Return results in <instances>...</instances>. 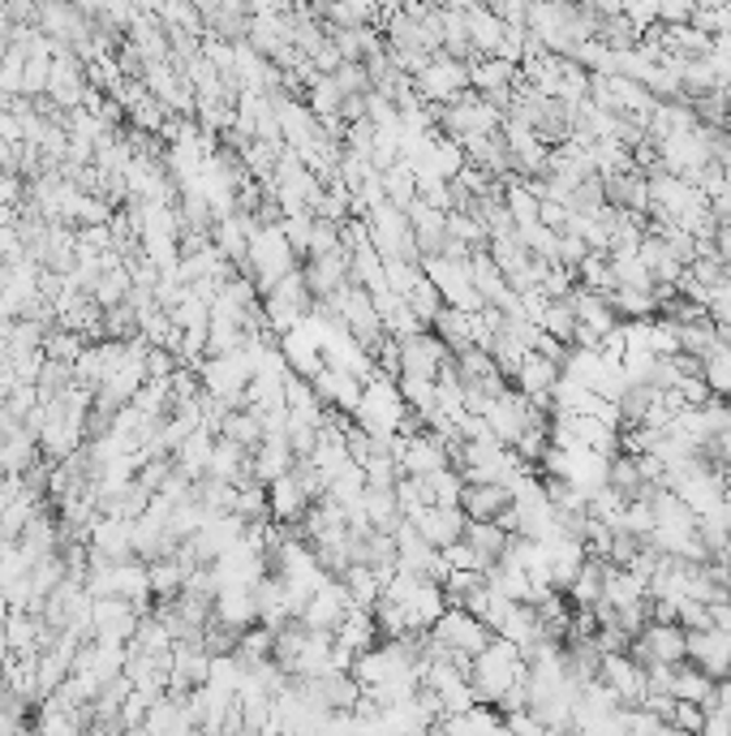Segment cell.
Returning <instances> with one entry per match:
<instances>
[{"label": "cell", "mask_w": 731, "mask_h": 736, "mask_svg": "<svg viewBox=\"0 0 731 736\" xmlns=\"http://www.w3.org/2000/svg\"><path fill=\"white\" fill-rule=\"evenodd\" d=\"M560 375H564V367L560 363H551V358H542L538 349H529L525 354V363H520V370L512 375V383L538 405V409H551V392H555V383H560Z\"/></svg>", "instance_id": "obj_12"}, {"label": "cell", "mask_w": 731, "mask_h": 736, "mask_svg": "<svg viewBox=\"0 0 731 736\" xmlns=\"http://www.w3.org/2000/svg\"><path fill=\"white\" fill-rule=\"evenodd\" d=\"M396 388H400L405 405L422 414V423H431V418L439 414V379H422V375H400V379H396Z\"/></svg>", "instance_id": "obj_25"}, {"label": "cell", "mask_w": 731, "mask_h": 736, "mask_svg": "<svg viewBox=\"0 0 731 736\" xmlns=\"http://www.w3.org/2000/svg\"><path fill=\"white\" fill-rule=\"evenodd\" d=\"M267 504H272V521H276V525H297L314 500L297 487L292 474H280V478L267 483Z\"/></svg>", "instance_id": "obj_19"}, {"label": "cell", "mask_w": 731, "mask_h": 736, "mask_svg": "<svg viewBox=\"0 0 731 736\" xmlns=\"http://www.w3.org/2000/svg\"><path fill=\"white\" fill-rule=\"evenodd\" d=\"M431 633H435L443 646L465 651V655L487 651V646H491V638H495V629H491L487 620H478V616H474L469 607H460V603H447V607L439 612V620L431 625Z\"/></svg>", "instance_id": "obj_3"}, {"label": "cell", "mask_w": 731, "mask_h": 736, "mask_svg": "<svg viewBox=\"0 0 731 736\" xmlns=\"http://www.w3.org/2000/svg\"><path fill=\"white\" fill-rule=\"evenodd\" d=\"M684 660L706 667L715 680L731 672V633L728 629H684Z\"/></svg>", "instance_id": "obj_11"}, {"label": "cell", "mask_w": 731, "mask_h": 736, "mask_svg": "<svg viewBox=\"0 0 731 736\" xmlns=\"http://www.w3.org/2000/svg\"><path fill=\"white\" fill-rule=\"evenodd\" d=\"M405 301L414 306V314H418V319H422L427 328L435 323V314H439V310H443V294H439L435 281H431L427 272H422V276H418L414 285H409V294H405Z\"/></svg>", "instance_id": "obj_31"}, {"label": "cell", "mask_w": 731, "mask_h": 736, "mask_svg": "<svg viewBox=\"0 0 731 736\" xmlns=\"http://www.w3.org/2000/svg\"><path fill=\"white\" fill-rule=\"evenodd\" d=\"M366 221H370V241H374V250H379L383 259H409V263H422L418 241H414V224H409V216H405L400 207H392V203L383 199V203L370 207Z\"/></svg>", "instance_id": "obj_2"}, {"label": "cell", "mask_w": 731, "mask_h": 736, "mask_svg": "<svg viewBox=\"0 0 731 736\" xmlns=\"http://www.w3.org/2000/svg\"><path fill=\"white\" fill-rule=\"evenodd\" d=\"M719 345V332H715V319L706 314V319H693V323H680V349H688V354H710Z\"/></svg>", "instance_id": "obj_33"}, {"label": "cell", "mask_w": 731, "mask_h": 736, "mask_svg": "<svg viewBox=\"0 0 731 736\" xmlns=\"http://www.w3.org/2000/svg\"><path fill=\"white\" fill-rule=\"evenodd\" d=\"M602 190H607V203L620 212H637V216L650 212V181L642 168H624V173L602 177Z\"/></svg>", "instance_id": "obj_15"}, {"label": "cell", "mask_w": 731, "mask_h": 736, "mask_svg": "<svg viewBox=\"0 0 731 736\" xmlns=\"http://www.w3.org/2000/svg\"><path fill=\"white\" fill-rule=\"evenodd\" d=\"M310 383H314L319 401L332 405V409H340V414H353L358 401H362V379L349 375L345 367H336V363H323V370H319Z\"/></svg>", "instance_id": "obj_14"}, {"label": "cell", "mask_w": 731, "mask_h": 736, "mask_svg": "<svg viewBox=\"0 0 731 736\" xmlns=\"http://www.w3.org/2000/svg\"><path fill=\"white\" fill-rule=\"evenodd\" d=\"M710 212L719 216V224H731V190H723V194L710 199Z\"/></svg>", "instance_id": "obj_41"}, {"label": "cell", "mask_w": 731, "mask_h": 736, "mask_svg": "<svg viewBox=\"0 0 731 736\" xmlns=\"http://www.w3.org/2000/svg\"><path fill=\"white\" fill-rule=\"evenodd\" d=\"M362 491H366V470L353 461V465H345L332 483H327V496L336 500V504H358L362 500Z\"/></svg>", "instance_id": "obj_34"}, {"label": "cell", "mask_w": 731, "mask_h": 736, "mask_svg": "<svg viewBox=\"0 0 731 736\" xmlns=\"http://www.w3.org/2000/svg\"><path fill=\"white\" fill-rule=\"evenodd\" d=\"M512 504L508 483H465L460 487V509L469 521H495Z\"/></svg>", "instance_id": "obj_17"}, {"label": "cell", "mask_w": 731, "mask_h": 736, "mask_svg": "<svg viewBox=\"0 0 731 736\" xmlns=\"http://www.w3.org/2000/svg\"><path fill=\"white\" fill-rule=\"evenodd\" d=\"M292 461H297V452H292V443L285 431H267L263 443L254 448V474L263 478V483H272V478H280V474H289Z\"/></svg>", "instance_id": "obj_21"}, {"label": "cell", "mask_w": 731, "mask_h": 736, "mask_svg": "<svg viewBox=\"0 0 731 736\" xmlns=\"http://www.w3.org/2000/svg\"><path fill=\"white\" fill-rule=\"evenodd\" d=\"M469 272H474V289L482 294L487 306H504V301L516 294V289L508 285V276L500 272V263L491 259V250H487V246L469 254Z\"/></svg>", "instance_id": "obj_20"}, {"label": "cell", "mask_w": 731, "mask_h": 736, "mask_svg": "<svg viewBox=\"0 0 731 736\" xmlns=\"http://www.w3.org/2000/svg\"><path fill=\"white\" fill-rule=\"evenodd\" d=\"M280 228H285V237H289L292 250H297V254H305V250H310V228H314V212H289V216L280 221Z\"/></svg>", "instance_id": "obj_36"}, {"label": "cell", "mask_w": 731, "mask_h": 736, "mask_svg": "<svg viewBox=\"0 0 731 736\" xmlns=\"http://www.w3.org/2000/svg\"><path fill=\"white\" fill-rule=\"evenodd\" d=\"M301 272H305V281H310L314 297L332 294V289L349 285V250H345V246H336V250H327V254H310V263H305Z\"/></svg>", "instance_id": "obj_18"}, {"label": "cell", "mask_w": 731, "mask_h": 736, "mask_svg": "<svg viewBox=\"0 0 731 736\" xmlns=\"http://www.w3.org/2000/svg\"><path fill=\"white\" fill-rule=\"evenodd\" d=\"M340 319H345V332L362 345L366 354L387 336V328H383V319H379V310H374V297H370V289H362V285H349Z\"/></svg>", "instance_id": "obj_10"}, {"label": "cell", "mask_w": 731, "mask_h": 736, "mask_svg": "<svg viewBox=\"0 0 731 736\" xmlns=\"http://www.w3.org/2000/svg\"><path fill=\"white\" fill-rule=\"evenodd\" d=\"M607 203V190H602V173H589L585 181H577V190L568 194V212H598Z\"/></svg>", "instance_id": "obj_35"}, {"label": "cell", "mask_w": 731, "mask_h": 736, "mask_svg": "<svg viewBox=\"0 0 731 736\" xmlns=\"http://www.w3.org/2000/svg\"><path fill=\"white\" fill-rule=\"evenodd\" d=\"M9 612H13V603H9V594H4V590H0V625H4V620H9Z\"/></svg>", "instance_id": "obj_43"}, {"label": "cell", "mask_w": 731, "mask_h": 736, "mask_svg": "<svg viewBox=\"0 0 731 736\" xmlns=\"http://www.w3.org/2000/svg\"><path fill=\"white\" fill-rule=\"evenodd\" d=\"M409 521L443 551V547H452V543L465 534V521H469V517H465L460 504H418V509L409 513Z\"/></svg>", "instance_id": "obj_13"}, {"label": "cell", "mask_w": 731, "mask_h": 736, "mask_svg": "<svg viewBox=\"0 0 731 736\" xmlns=\"http://www.w3.org/2000/svg\"><path fill=\"white\" fill-rule=\"evenodd\" d=\"M715 707H723L731 715V672L728 676H719V685H715Z\"/></svg>", "instance_id": "obj_42"}, {"label": "cell", "mask_w": 731, "mask_h": 736, "mask_svg": "<svg viewBox=\"0 0 731 736\" xmlns=\"http://www.w3.org/2000/svg\"><path fill=\"white\" fill-rule=\"evenodd\" d=\"M362 504L366 513H370V521H374V530H396L400 525V500H396V487H379V483H366L362 491Z\"/></svg>", "instance_id": "obj_24"}, {"label": "cell", "mask_w": 731, "mask_h": 736, "mask_svg": "<svg viewBox=\"0 0 731 736\" xmlns=\"http://www.w3.org/2000/svg\"><path fill=\"white\" fill-rule=\"evenodd\" d=\"M422 272L435 281V289L443 294L447 306H460V310H482L487 301L474 289V272H469V259H447V254H427L422 259Z\"/></svg>", "instance_id": "obj_4"}, {"label": "cell", "mask_w": 731, "mask_h": 736, "mask_svg": "<svg viewBox=\"0 0 731 736\" xmlns=\"http://www.w3.org/2000/svg\"><path fill=\"white\" fill-rule=\"evenodd\" d=\"M611 259V272H615V285H633V289H655V276L650 268L642 263L637 250H607Z\"/></svg>", "instance_id": "obj_29"}, {"label": "cell", "mask_w": 731, "mask_h": 736, "mask_svg": "<svg viewBox=\"0 0 731 736\" xmlns=\"http://www.w3.org/2000/svg\"><path fill=\"white\" fill-rule=\"evenodd\" d=\"M624 17L633 22V26H655L658 22V0H624Z\"/></svg>", "instance_id": "obj_39"}, {"label": "cell", "mask_w": 731, "mask_h": 736, "mask_svg": "<svg viewBox=\"0 0 731 736\" xmlns=\"http://www.w3.org/2000/svg\"><path fill=\"white\" fill-rule=\"evenodd\" d=\"M611 306H615L620 319H650V314H658L655 289H633V285H620L611 294Z\"/></svg>", "instance_id": "obj_30"}, {"label": "cell", "mask_w": 731, "mask_h": 736, "mask_svg": "<svg viewBox=\"0 0 731 736\" xmlns=\"http://www.w3.org/2000/svg\"><path fill=\"white\" fill-rule=\"evenodd\" d=\"M542 332H551V336H560V341H568V345H573V332H577V310H573V301H568V297L547 301V310H542Z\"/></svg>", "instance_id": "obj_32"}, {"label": "cell", "mask_w": 731, "mask_h": 736, "mask_svg": "<svg viewBox=\"0 0 731 736\" xmlns=\"http://www.w3.org/2000/svg\"><path fill=\"white\" fill-rule=\"evenodd\" d=\"M340 582H345V590H349V603H353V607H362V612H370V607H374V598L383 594L379 573H374L370 565H362V560H353V565L340 573Z\"/></svg>", "instance_id": "obj_26"}, {"label": "cell", "mask_w": 731, "mask_h": 736, "mask_svg": "<svg viewBox=\"0 0 731 736\" xmlns=\"http://www.w3.org/2000/svg\"><path fill=\"white\" fill-rule=\"evenodd\" d=\"M602 483L615 487L624 500H637V496H642V483H646V474H642V465H637V452H624V448H620L615 456H607Z\"/></svg>", "instance_id": "obj_23"}, {"label": "cell", "mask_w": 731, "mask_h": 736, "mask_svg": "<svg viewBox=\"0 0 731 736\" xmlns=\"http://www.w3.org/2000/svg\"><path fill=\"white\" fill-rule=\"evenodd\" d=\"M383 199H387L392 207H400V212L414 207V199H418V177H414V168H409L405 159L383 173Z\"/></svg>", "instance_id": "obj_28"}, {"label": "cell", "mask_w": 731, "mask_h": 736, "mask_svg": "<svg viewBox=\"0 0 731 736\" xmlns=\"http://www.w3.org/2000/svg\"><path fill=\"white\" fill-rule=\"evenodd\" d=\"M400 345V375H422V379H439L443 363L452 358V349L439 341L431 328L414 332V336H396Z\"/></svg>", "instance_id": "obj_7"}, {"label": "cell", "mask_w": 731, "mask_h": 736, "mask_svg": "<svg viewBox=\"0 0 731 736\" xmlns=\"http://www.w3.org/2000/svg\"><path fill=\"white\" fill-rule=\"evenodd\" d=\"M534 414H538V405H534V401H529L520 388H504V392H500V396L487 405V414H482V418H487V427L495 431V440L508 443V448H512V443H516V436L529 427V418H534Z\"/></svg>", "instance_id": "obj_6"}, {"label": "cell", "mask_w": 731, "mask_h": 736, "mask_svg": "<svg viewBox=\"0 0 731 736\" xmlns=\"http://www.w3.org/2000/svg\"><path fill=\"white\" fill-rule=\"evenodd\" d=\"M628 655L642 667H650V663H680L684 660V625H658V620H650L628 642Z\"/></svg>", "instance_id": "obj_8"}, {"label": "cell", "mask_w": 731, "mask_h": 736, "mask_svg": "<svg viewBox=\"0 0 731 736\" xmlns=\"http://www.w3.org/2000/svg\"><path fill=\"white\" fill-rule=\"evenodd\" d=\"M680 625L684 629H710V603H702V598H680Z\"/></svg>", "instance_id": "obj_38"}, {"label": "cell", "mask_w": 731, "mask_h": 736, "mask_svg": "<svg viewBox=\"0 0 731 736\" xmlns=\"http://www.w3.org/2000/svg\"><path fill=\"white\" fill-rule=\"evenodd\" d=\"M598 680H607L624 707H642L650 685H646V667L633 660L628 651H607L602 655V667H598Z\"/></svg>", "instance_id": "obj_9"}, {"label": "cell", "mask_w": 731, "mask_h": 736, "mask_svg": "<svg viewBox=\"0 0 731 736\" xmlns=\"http://www.w3.org/2000/svg\"><path fill=\"white\" fill-rule=\"evenodd\" d=\"M525 667H529V663L520 660V646L495 633V638H491V646H487V651H478V655H474V667H469V685H474L478 702H495L512 680H520V676H525Z\"/></svg>", "instance_id": "obj_1"}, {"label": "cell", "mask_w": 731, "mask_h": 736, "mask_svg": "<svg viewBox=\"0 0 731 736\" xmlns=\"http://www.w3.org/2000/svg\"><path fill=\"white\" fill-rule=\"evenodd\" d=\"M460 538H465V543H474V547H478L491 565H495V560L508 551L512 534L500 525V521H465V534H460Z\"/></svg>", "instance_id": "obj_27"}, {"label": "cell", "mask_w": 731, "mask_h": 736, "mask_svg": "<svg viewBox=\"0 0 731 736\" xmlns=\"http://www.w3.org/2000/svg\"><path fill=\"white\" fill-rule=\"evenodd\" d=\"M431 332H435L452 354H460L465 345H474V310H460V306H447V301H443V310L435 314Z\"/></svg>", "instance_id": "obj_22"}, {"label": "cell", "mask_w": 731, "mask_h": 736, "mask_svg": "<svg viewBox=\"0 0 731 736\" xmlns=\"http://www.w3.org/2000/svg\"><path fill=\"white\" fill-rule=\"evenodd\" d=\"M538 221L547 224V228H555V233H564V228H568V203L542 199V203H538Z\"/></svg>", "instance_id": "obj_40"}, {"label": "cell", "mask_w": 731, "mask_h": 736, "mask_svg": "<svg viewBox=\"0 0 731 736\" xmlns=\"http://www.w3.org/2000/svg\"><path fill=\"white\" fill-rule=\"evenodd\" d=\"M405 216L414 224L418 254H422V259H427V254H443V246H447V212L431 207L427 199H414V207H409Z\"/></svg>", "instance_id": "obj_16"}, {"label": "cell", "mask_w": 731, "mask_h": 736, "mask_svg": "<svg viewBox=\"0 0 731 736\" xmlns=\"http://www.w3.org/2000/svg\"><path fill=\"white\" fill-rule=\"evenodd\" d=\"M414 91L422 95V104H452L456 95L469 91V61H456L447 52H435L431 66L414 74Z\"/></svg>", "instance_id": "obj_5"}, {"label": "cell", "mask_w": 731, "mask_h": 736, "mask_svg": "<svg viewBox=\"0 0 731 736\" xmlns=\"http://www.w3.org/2000/svg\"><path fill=\"white\" fill-rule=\"evenodd\" d=\"M702 724H706V711H702V702H684V698H675L671 728H675V733H702Z\"/></svg>", "instance_id": "obj_37"}]
</instances>
